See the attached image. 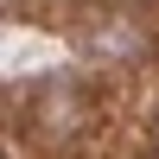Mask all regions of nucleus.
Here are the masks:
<instances>
[{"mask_svg":"<svg viewBox=\"0 0 159 159\" xmlns=\"http://www.w3.org/2000/svg\"><path fill=\"white\" fill-rule=\"evenodd\" d=\"M153 147H159V121H153Z\"/></svg>","mask_w":159,"mask_h":159,"instance_id":"1","label":"nucleus"}]
</instances>
